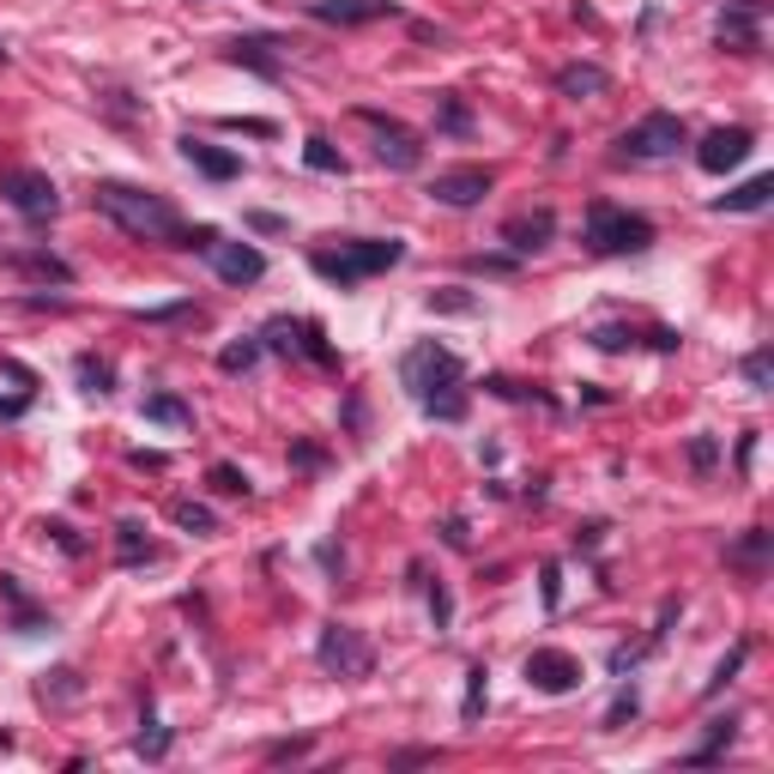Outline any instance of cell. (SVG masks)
I'll return each mask as SVG.
<instances>
[{"label":"cell","instance_id":"cell-45","mask_svg":"<svg viewBox=\"0 0 774 774\" xmlns=\"http://www.w3.org/2000/svg\"><path fill=\"white\" fill-rule=\"evenodd\" d=\"M538 587H545V611H557V599H563V580H557V563H545V569H538Z\"/></svg>","mask_w":774,"mask_h":774},{"label":"cell","instance_id":"cell-7","mask_svg":"<svg viewBox=\"0 0 774 774\" xmlns=\"http://www.w3.org/2000/svg\"><path fill=\"white\" fill-rule=\"evenodd\" d=\"M0 200H7L19 218H31V224H43V218L61 212V188L49 182L43 170H7L0 176Z\"/></svg>","mask_w":774,"mask_h":774},{"label":"cell","instance_id":"cell-16","mask_svg":"<svg viewBox=\"0 0 774 774\" xmlns=\"http://www.w3.org/2000/svg\"><path fill=\"white\" fill-rule=\"evenodd\" d=\"M394 0H308V19L321 24H376V19H394Z\"/></svg>","mask_w":774,"mask_h":774},{"label":"cell","instance_id":"cell-10","mask_svg":"<svg viewBox=\"0 0 774 774\" xmlns=\"http://www.w3.org/2000/svg\"><path fill=\"white\" fill-rule=\"evenodd\" d=\"M490 188H496V176H490L484 164H460V170H442V176L430 182V200H436V206H454V212H467V206H479Z\"/></svg>","mask_w":774,"mask_h":774},{"label":"cell","instance_id":"cell-12","mask_svg":"<svg viewBox=\"0 0 774 774\" xmlns=\"http://www.w3.org/2000/svg\"><path fill=\"white\" fill-rule=\"evenodd\" d=\"M551 237H557V212H551V206H538V212H514L509 224H502V242H509L514 261L551 249Z\"/></svg>","mask_w":774,"mask_h":774},{"label":"cell","instance_id":"cell-43","mask_svg":"<svg viewBox=\"0 0 774 774\" xmlns=\"http://www.w3.org/2000/svg\"><path fill=\"white\" fill-rule=\"evenodd\" d=\"M430 617H436V629H448V617H454V599H448V587H442V580L430 587Z\"/></svg>","mask_w":774,"mask_h":774},{"label":"cell","instance_id":"cell-31","mask_svg":"<svg viewBox=\"0 0 774 774\" xmlns=\"http://www.w3.org/2000/svg\"><path fill=\"white\" fill-rule=\"evenodd\" d=\"M732 732H739V720H732V714L714 720V726H708V744H702V751H690V763H714V756L732 744Z\"/></svg>","mask_w":774,"mask_h":774},{"label":"cell","instance_id":"cell-34","mask_svg":"<svg viewBox=\"0 0 774 774\" xmlns=\"http://www.w3.org/2000/svg\"><path fill=\"white\" fill-rule=\"evenodd\" d=\"M73 369H80V387H85V394H109V364H103V357H80Z\"/></svg>","mask_w":774,"mask_h":774},{"label":"cell","instance_id":"cell-47","mask_svg":"<svg viewBox=\"0 0 774 774\" xmlns=\"http://www.w3.org/2000/svg\"><path fill=\"white\" fill-rule=\"evenodd\" d=\"M418 763H436V751H399L394 768H418Z\"/></svg>","mask_w":774,"mask_h":774},{"label":"cell","instance_id":"cell-33","mask_svg":"<svg viewBox=\"0 0 774 774\" xmlns=\"http://www.w3.org/2000/svg\"><path fill=\"white\" fill-rule=\"evenodd\" d=\"M484 702H490V672H484V666H472V672H467V702H460V714L479 720V714H484Z\"/></svg>","mask_w":774,"mask_h":774},{"label":"cell","instance_id":"cell-23","mask_svg":"<svg viewBox=\"0 0 774 774\" xmlns=\"http://www.w3.org/2000/svg\"><path fill=\"white\" fill-rule=\"evenodd\" d=\"M115 557L134 569V563H151V557H158V545L146 538V526H139V521H122V526H115Z\"/></svg>","mask_w":774,"mask_h":774},{"label":"cell","instance_id":"cell-1","mask_svg":"<svg viewBox=\"0 0 774 774\" xmlns=\"http://www.w3.org/2000/svg\"><path fill=\"white\" fill-rule=\"evenodd\" d=\"M460 381H467V364L436 339L411 345V352L399 357V387H406V394L423 406V418H436V423L467 418V387Z\"/></svg>","mask_w":774,"mask_h":774},{"label":"cell","instance_id":"cell-3","mask_svg":"<svg viewBox=\"0 0 774 774\" xmlns=\"http://www.w3.org/2000/svg\"><path fill=\"white\" fill-rule=\"evenodd\" d=\"M406 261V242L394 237H339V249H315L308 254V266H315V279H327V285L352 291L364 285V279L387 273V266Z\"/></svg>","mask_w":774,"mask_h":774},{"label":"cell","instance_id":"cell-8","mask_svg":"<svg viewBox=\"0 0 774 774\" xmlns=\"http://www.w3.org/2000/svg\"><path fill=\"white\" fill-rule=\"evenodd\" d=\"M357 122L376 127V158L387 170H418L423 164V139L411 134L406 122H394V115H381V109H357Z\"/></svg>","mask_w":774,"mask_h":774},{"label":"cell","instance_id":"cell-25","mask_svg":"<svg viewBox=\"0 0 774 774\" xmlns=\"http://www.w3.org/2000/svg\"><path fill=\"white\" fill-rule=\"evenodd\" d=\"M261 333H242L237 345H224V352H218V369H224V376H249L254 364H261Z\"/></svg>","mask_w":774,"mask_h":774},{"label":"cell","instance_id":"cell-40","mask_svg":"<svg viewBox=\"0 0 774 774\" xmlns=\"http://www.w3.org/2000/svg\"><path fill=\"white\" fill-rule=\"evenodd\" d=\"M636 690H617V702L611 708H605V726H624V720H636Z\"/></svg>","mask_w":774,"mask_h":774},{"label":"cell","instance_id":"cell-29","mask_svg":"<svg viewBox=\"0 0 774 774\" xmlns=\"http://www.w3.org/2000/svg\"><path fill=\"white\" fill-rule=\"evenodd\" d=\"M303 357H315L321 369H339V352L327 345V333H321V321H303Z\"/></svg>","mask_w":774,"mask_h":774},{"label":"cell","instance_id":"cell-15","mask_svg":"<svg viewBox=\"0 0 774 774\" xmlns=\"http://www.w3.org/2000/svg\"><path fill=\"white\" fill-rule=\"evenodd\" d=\"M212 266H218L224 285H254V279H266V254L254 249V242H218Z\"/></svg>","mask_w":774,"mask_h":774},{"label":"cell","instance_id":"cell-22","mask_svg":"<svg viewBox=\"0 0 774 774\" xmlns=\"http://www.w3.org/2000/svg\"><path fill=\"white\" fill-rule=\"evenodd\" d=\"M170 521L182 526V533H194V538H212L218 533V514L206 509V502H194V496H176L170 502Z\"/></svg>","mask_w":774,"mask_h":774},{"label":"cell","instance_id":"cell-37","mask_svg":"<svg viewBox=\"0 0 774 774\" xmlns=\"http://www.w3.org/2000/svg\"><path fill=\"white\" fill-rule=\"evenodd\" d=\"M683 454H690V467H695V472H714V467H720V442H714V436H695V442L683 448Z\"/></svg>","mask_w":774,"mask_h":774},{"label":"cell","instance_id":"cell-2","mask_svg":"<svg viewBox=\"0 0 774 774\" xmlns=\"http://www.w3.org/2000/svg\"><path fill=\"white\" fill-rule=\"evenodd\" d=\"M92 206L103 218H109L115 230H127L134 242H164V249H176L182 242V212H176L164 194L151 188H134V182H97L92 188Z\"/></svg>","mask_w":774,"mask_h":774},{"label":"cell","instance_id":"cell-49","mask_svg":"<svg viewBox=\"0 0 774 774\" xmlns=\"http://www.w3.org/2000/svg\"><path fill=\"white\" fill-rule=\"evenodd\" d=\"M442 538H448L454 551H467V521H448V526H442Z\"/></svg>","mask_w":774,"mask_h":774},{"label":"cell","instance_id":"cell-36","mask_svg":"<svg viewBox=\"0 0 774 774\" xmlns=\"http://www.w3.org/2000/svg\"><path fill=\"white\" fill-rule=\"evenodd\" d=\"M80 695H85L80 672H55V683H43V702H80Z\"/></svg>","mask_w":774,"mask_h":774},{"label":"cell","instance_id":"cell-42","mask_svg":"<svg viewBox=\"0 0 774 774\" xmlns=\"http://www.w3.org/2000/svg\"><path fill=\"white\" fill-rule=\"evenodd\" d=\"M194 303H170V308H139L134 321H151V327H164V321H188Z\"/></svg>","mask_w":774,"mask_h":774},{"label":"cell","instance_id":"cell-13","mask_svg":"<svg viewBox=\"0 0 774 774\" xmlns=\"http://www.w3.org/2000/svg\"><path fill=\"white\" fill-rule=\"evenodd\" d=\"M714 43L732 49V55H756L763 49V24H756V0H739V7L720 12L714 24Z\"/></svg>","mask_w":774,"mask_h":774},{"label":"cell","instance_id":"cell-30","mask_svg":"<svg viewBox=\"0 0 774 774\" xmlns=\"http://www.w3.org/2000/svg\"><path fill=\"white\" fill-rule=\"evenodd\" d=\"M206 484H212L218 496H249V472H237L230 460H218V467L206 472Z\"/></svg>","mask_w":774,"mask_h":774},{"label":"cell","instance_id":"cell-24","mask_svg":"<svg viewBox=\"0 0 774 774\" xmlns=\"http://www.w3.org/2000/svg\"><path fill=\"white\" fill-rule=\"evenodd\" d=\"M436 134H454V139L472 134V109H467V97H460V92L436 97Z\"/></svg>","mask_w":774,"mask_h":774},{"label":"cell","instance_id":"cell-6","mask_svg":"<svg viewBox=\"0 0 774 774\" xmlns=\"http://www.w3.org/2000/svg\"><path fill=\"white\" fill-rule=\"evenodd\" d=\"M678 146H690V127H683V115H672V109H653V115H641V122L629 127L624 139H617V151H624V158H641V164H653V158H672Z\"/></svg>","mask_w":774,"mask_h":774},{"label":"cell","instance_id":"cell-39","mask_svg":"<svg viewBox=\"0 0 774 774\" xmlns=\"http://www.w3.org/2000/svg\"><path fill=\"white\" fill-rule=\"evenodd\" d=\"M43 533H49V538H55V545H61V551H67V557H80V551H85V538H80V533H73V526H67V521H43Z\"/></svg>","mask_w":774,"mask_h":774},{"label":"cell","instance_id":"cell-20","mask_svg":"<svg viewBox=\"0 0 774 774\" xmlns=\"http://www.w3.org/2000/svg\"><path fill=\"white\" fill-rule=\"evenodd\" d=\"M768 545H774L768 526H751L739 545H726V563H732V569H744V575H763L768 569Z\"/></svg>","mask_w":774,"mask_h":774},{"label":"cell","instance_id":"cell-5","mask_svg":"<svg viewBox=\"0 0 774 774\" xmlns=\"http://www.w3.org/2000/svg\"><path fill=\"white\" fill-rule=\"evenodd\" d=\"M315 660H321V672H333V678H369L376 672V648H369V636L357 624H327L321 629Z\"/></svg>","mask_w":774,"mask_h":774},{"label":"cell","instance_id":"cell-17","mask_svg":"<svg viewBox=\"0 0 774 774\" xmlns=\"http://www.w3.org/2000/svg\"><path fill=\"white\" fill-rule=\"evenodd\" d=\"M0 266L7 273H24V279H49V285H73V266L67 261H55L49 249H31V254H0Z\"/></svg>","mask_w":774,"mask_h":774},{"label":"cell","instance_id":"cell-11","mask_svg":"<svg viewBox=\"0 0 774 774\" xmlns=\"http://www.w3.org/2000/svg\"><path fill=\"white\" fill-rule=\"evenodd\" d=\"M751 151H756V134H751V127H714V134L695 146V164H702L708 176H726V170H739Z\"/></svg>","mask_w":774,"mask_h":774},{"label":"cell","instance_id":"cell-41","mask_svg":"<svg viewBox=\"0 0 774 774\" xmlns=\"http://www.w3.org/2000/svg\"><path fill=\"white\" fill-rule=\"evenodd\" d=\"M242 224H249L254 230V237H285V218H279V212H249V218H242Z\"/></svg>","mask_w":774,"mask_h":774},{"label":"cell","instance_id":"cell-4","mask_svg":"<svg viewBox=\"0 0 774 774\" xmlns=\"http://www.w3.org/2000/svg\"><path fill=\"white\" fill-rule=\"evenodd\" d=\"M580 242H587L593 254H648L653 249V224L641 212L611 206V200H593L587 224H580Z\"/></svg>","mask_w":774,"mask_h":774},{"label":"cell","instance_id":"cell-27","mask_svg":"<svg viewBox=\"0 0 774 774\" xmlns=\"http://www.w3.org/2000/svg\"><path fill=\"white\" fill-rule=\"evenodd\" d=\"M134 751L146 756V763H164V756H170V726H158V720H139V739H134Z\"/></svg>","mask_w":774,"mask_h":774},{"label":"cell","instance_id":"cell-21","mask_svg":"<svg viewBox=\"0 0 774 774\" xmlns=\"http://www.w3.org/2000/svg\"><path fill=\"white\" fill-rule=\"evenodd\" d=\"M768 200H774V176H751L744 188L720 194V200H714V212H763Z\"/></svg>","mask_w":774,"mask_h":774},{"label":"cell","instance_id":"cell-26","mask_svg":"<svg viewBox=\"0 0 774 774\" xmlns=\"http://www.w3.org/2000/svg\"><path fill=\"white\" fill-rule=\"evenodd\" d=\"M146 423H170V430H188L194 411H188L176 394H151V399H146Z\"/></svg>","mask_w":774,"mask_h":774},{"label":"cell","instance_id":"cell-9","mask_svg":"<svg viewBox=\"0 0 774 774\" xmlns=\"http://www.w3.org/2000/svg\"><path fill=\"white\" fill-rule=\"evenodd\" d=\"M526 683L538 695H569V690H580V660L563 648H533L526 653Z\"/></svg>","mask_w":774,"mask_h":774},{"label":"cell","instance_id":"cell-44","mask_svg":"<svg viewBox=\"0 0 774 774\" xmlns=\"http://www.w3.org/2000/svg\"><path fill=\"white\" fill-rule=\"evenodd\" d=\"M472 273H514V254H472Z\"/></svg>","mask_w":774,"mask_h":774},{"label":"cell","instance_id":"cell-14","mask_svg":"<svg viewBox=\"0 0 774 774\" xmlns=\"http://www.w3.org/2000/svg\"><path fill=\"white\" fill-rule=\"evenodd\" d=\"M176 151H182V158H188L200 176H212V182H237V176H242V158H237V151L212 146V139H200V134H182V139H176Z\"/></svg>","mask_w":774,"mask_h":774},{"label":"cell","instance_id":"cell-35","mask_svg":"<svg viewBox=\"0 0 774 774\" xmlns=\"http://www.w3.org/2000/svg\"><path fill=\"white\" fill-rule=\"evenodd\" d=\"M744 660H751V648H744V641H739V648H732L726 660L714 666V678H708V695H720V690H726V683H732V672H739Z\"/></svg>","mask_w":774,"mask_h":774},{"label":"cell","instance_id":"cell-48","mask_svg":"<svg viewBox=\"0 0 774 774\" xmlns=\"http://www.w3.org/2000/svg\"><path fill=\"white\" fill-rule=\"evenodd\" d=\"M31 411V394H19V399H0V418H24Z\"/></svg>","mask_w":774,"mask_h":774},{"label":"cell","instance_id":"cell-28","mask_svg":"<svg viewBox=\"0 0 774 774\" xmlns=\"http://www.w3.org/2000/svg\"><path fill=\"white\" fill-rule=\"evenodd\" d=\"M303 164H308V170H321V176H345V158L333 151V139H321V134L303 146Z\"/></svg>","mask_w":774,"mask_h":774},{"label":"cell","instance_id":"cell-19","mask_svg":"<svg viewBox=\"0 0 774 774\" xmlns=\"http://www.w3.org/2000/svg\"><path fill=\"white\" fill-rule=\"evenodd\" d=\"M273 49H279V36H237V43H230L224 55L237 61V67H254L261 80H279L285 67H279V55H273Z\"/></svg>","mask_w":774,"mask_h":774},{"label":"cell","instance_id":"cell-38","mask_svg":"<svg viewBox=\"0 0 774 774\" xmlns=\"http://www.w3.org/2000/svg\"><path fill=\"white\" fill-rule=\"evenodd\" d=\"M176 249H188V254H212V249H218V230H212V224H188Z\"/></svg>","mask_w":774,"mask_h":774},{"label":"cell","instance_id":"cell-32","mask_svg":"<svg viewBox=\"0 0 774 774\" xmlns=\"http://www.w3.org/2000/svg\"><path fill=\"white\" fill-rule=\"evenodd\" d=\"M744 381H751L756 394H768V387H774V352H768V345H756V352L744 357Z\"/></svg>","mask_w":774,"mask_h":774},{"label":"cell","instance_id":"cell-46","mask_svg":"<svg viewBox=\"0 0 774 774\" xmlns=\"http://www.w3.org/2000/svg\"><path fill=\"white\" fill-rule=\"evenodd\" d=\"M291 756H308V739H291V744H273L266 763H291Z\"/></svg>","mask_w":774,"mask_h":774},{"label":"cell","instance_id":"cell-18","mask_svg":"<svg viewBox=\"0 0 774 774\" xmlns=\"http://www.w3.org/2000/svg\"><path fill=\"white\" fill-rule=\"evenodd\" d=\"M557 92H563V97H575V103L605 97V92H611V73L593 67V61H569V67H557Z\"/></svg>","mask_w":774,"mask_h":774}]
</instances>
